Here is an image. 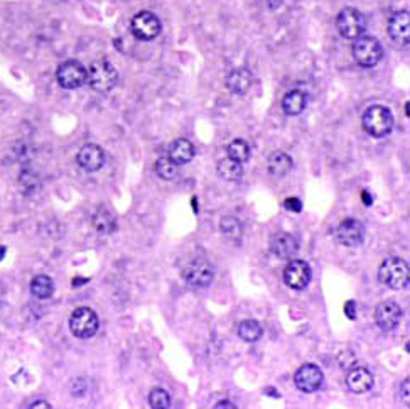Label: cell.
I'll return each instance as SVG.
<instances>
[{"label": "cell", "mask_w": 410, "mask_h": 409, "mask_svg": "<svg viewBox=\"0 0 410 409\" xmlns=\"http://www.w3.org/2000/svg\"><path fill=\"white\" fill-rule=\"evenodd\" d=\"M409 264L402 257H388L378 269V279L390 289H404L409 284Z\"/></svg>", "instance_id": "obj_1"}, {"label": "cell", "mask_w": 410, "mask_h": 409, "mask_svg": "<svg viewBox=\"0 0 410 409\" xmlns=\"http://www.w3.org/2000/svg\"><path fill=\"white\" fill-rule=\"evenodd\" d=\"M361 125L372 137H385L393 129V113L384 105H372L365 110Z\"/></svg>", "instance_id": "obj_2"}, {"label": "cell", "mask_w": 410, "mask_h": 409, "mask_svg": "<svg viewBox=\"0 0 410 409\" xmlns=\"http://www.w3.org/2000/svg\"><path fill=\"white\" fill-rule=\"evenodd\" d=\"M86 81L92 86L95 92L106 93L112 88H115L118 81V73L115 66L110 61L100 60L92 63L88 70H86Z\"/></svg>", "instance_id": "obj_3"}, {"label": "cell", "mask_w": 410, "mask_h": 409, "mask_svg": "<svg viewBox=\"0 0 410 409\" xmlns=\"http://www.w3.org/2000/svg\"><path fill=\"white\" fill-rule=\"evenodd\" d=\"M353 58L361 68H373L384 58V48L380 41L372 36H360L354 39Z\"/></svg>", "instance_id": "obj_4"}, {"label": "cell", "mask_w": 410, "mask_h": 409, "mask_svg": "<svg viewBox=\"0 0 410 409\" xmlns=\"http://www.w3.org/2000/svg\"><path fill=\"white\" fill-rule=\"evenodd\" d=\"M336 29L345 39H358L363 36L366 29V19L365 15L358 9L353 7H346L343 9L336 17Z\"/></svg>", "instance_id": "obj_5"}, {"label": "cell", "mask_w": 410, "mask_h": 409, "mask_svg": "<svg viewBox=\"0 0 410 409\" xmlns=\"http://www.w3.org/2000/svg\"><path fill=\"white\" fill-rule=\"evenodd\" d=\"M100 320L92 308H76L69 318V330L76 338H92L97 335Z\"/></svg>", "instance_id": "obj_6"}, {"label": "cell", "mask_w": 410, "mask_h": 409, "mask_svg": "<svg viewBox=\"0 0 410 409\" xmlns=\"http://www.w3.org/2000/svg\"><path fill=\"white\" fill-rule=\"evenodd\" d=\"M213 278H215L213 266L203 257L192 259L183 269V279L192 288H206L211 284Z\"/></svg>", "instance_id": "obj_7"}, {"label": "cell", "mask_w": 410, "mask_h": 409, "mask_svg": "<svg viewBox=\"0 0 410 409\" xmlns=\"http://www.w3.org/2000/svg\"><path fill=\"white\" fill-rule=\"evenodd\" d=\"M163 24H161L159 17L156 14L149 13V10H142L136 14L130 22V31L137 39L140 41H152L161 34Z\"/></svg>", "instance_id": "obj_8"}, {"label": "cell", "mask_w": 410, "mask_h": 409, "mask_svg": "<svg viewBox=\"0 0 410 409\" xmlns=\"http://www.w3.org/2000/svg\"><path fill=\"white\" fill-rule=\"evenodd\" d=\"M56 80L61 88L76 90L86 83V68L80 61H65L63 65H59Z\"/></svg>", "instance_id": "obj_9"}, {"label": "cell", "mask_w": 410, "mask_h": 409, "mask_svg": "<svg viewBox=\"0 0 410 409\" xmlns=\"http://www.w3.org/2000/svg\"><path fill=\"white\" fill-rule=\"evenodd\" d=\"M325 380V374H322L321 367H318L316 364H304L297 369L294 374V384L299 391L311 394V392H316L322 385Z\"/></svg>", "instance_id": "obj_10"}, {"label": "cell", "mask_w": 410, "mask_h": 409, "mask_svg": "<svg viewBox=\"0 0 410 409\" xmlns=\"http://www.w3.org/2000/svg\"><path fill=\"white\" fill-rule=\"evenodd\" d=\"M334 239L340 246L345 247H356L363 243L365 239V227L363 223L354 218L343 220L340 225L334 230Z\"/></svg>", "instance_id": "obj_11"}, {"label": "cell", "mask_w": 410, "mask_h": 409, "mask_svg": "<svg viewBox=\"0 0 410 409\" xmlns=\"http://www.w3.org/2000/svg\"><path fill=\"white\" fill-rule=\"evenodd\" d=\"M284 282L290 289H306L311 282V267L301 259H290L289 264L284 269Z\"/></svg>", "instance_id": "obj_12"}, {"label": "cell", "mask_w": 410, "mask_h": 409, "mask_svg": "<svg viewBox=\"0 0 410 409\" xmlns=\"http://www.w3.org/2000/svg\"><path fill=\"white\" fill-rule=\"evenodd\" d=\"M402 308L395 301H384L377 306L375 310V321L377 326L384 332H392L399 326L402 320Z\"/></svg>", "instance_id": "obj_13"}, {"label": "cell", "mask_w": 410, "mask_h": 409, "mask_svg": "<svg viewBox=\"0 0 410 409\" xmlns=\"http://www.w3.org/2000/svg\"><path fill=\"white\" fill-rule=\"evenodd\" d=\"M76 163L80 164V168H83L88 173L98 171V169L104 168L105 164L104 149L97 144H85L80 151H78Z\"/></svg>", "instance_id": "obj_14"}, {"label": "cell", "mask_w": 410, "mask_h": 409, "mask_svg": "<svg viewBox=\"0 0 410 409\" xmlns=\"http://www.w3.org/2000/svg\"><path fill=\"white\" fill-rule=\"evenodd\" d=\"M388 36L399 46H407L410 39V17L407 10L395 13L388 21Z\"/></svg>", "instance_id": "obj_15"}, {"label": "cell", "mask_w": 410, "mask_h": 409, "mask_svg": "<svg viewBox=\"0 0 410 409\" xmlns=\"http://www.w3.org/2000/svg\"><path fill=\"white\" fill-rule=\"evenodd\" d=\"M373 383H375L373 374L366 367H354L346 376V387L353 394H365V392H368L373 387Z\"/></svg>", "instance_id": "obj_16"}, {"label": "cell", "mask_w": 410, "mask_h": 409, "mask_svg": "<svg viewBox=\"0 0 410 409\" xmlns=\"http://www.w3.org/2000/svg\"><path fill=\"white\" fill-rule=\"evenodd\" d=\"M254 81V74L247 68H233L224 78V85L235 95H245Z\"/></svg>", "instance_id": "obj_17"}, {"label": "cell", "mask_w": 410, "mask_h": 409, "mask_svg": "<svg viewBox=\"0 0 410 409\" xmlns=\"http://www.w3.org/2000/svg\"><path fill=\"white\" fill-rule=\"evenodd\" d=\"M270 250L279 259H294L297 255L299 243L290 234L281 232V234L274 235V239H272Z\"/></svg>", "instance_id": "obj_18"}, {"label": "cell", "mask_w": 410, "mask_h": 409, "mask_svg": "<svg viewBox=\"0 0 410 409\" xmlns=\"http://www.w3.org/2000/svg\"><path fill=\"white\" fill-rule=\"evenodd\" d=\"M192 157H195V145L191 144V141L181 137L169 145V159L174 161L177 166L191 163Z\"/></svg>", "instance_id": "obj_19"}, {"label": "cell", "mask_w": 410, "mask_h": 409, "mask_svg": "<svg viewBox=\"0 0 410 409\" xmlns=\"http://www.w3.org/2000/svg\"><path fill=\"white\" fill-rule=\"evenodd\" d=\"M306 102H307V97L304 92H301V90H290V92H287L282 98L284 113L290 117L299 115V113L304 112Z\"/></svg>", "instance_id": "obj_20"}, {"label": "cell", "mask_w": 410, "mask_h": 409, "mask_svg": "<svg viewBox=\"0 0 410 409\" xmlns=\"http://www.w3.org/2000/svg\"><path fill=\"white\" fill-rule=\"evenodd\" d=\"M267 168L269 173L275 178H284L286 175H289L290 169H293V159L286 152L277 151L274 154H270L269 161H267Z\"/></svg>", "instance_id": "obj_21"}, {"label": "cell", "mask_w": 410, "mask_h": 409, "mask_svg": "<svg viewBox=\"0 0 410 409\" xmlns=\"http://www.w3.org/2000/svg\"><path fill=\"white\" fill-rule=\"evenodd\" d=\"M31 294L35 300H49L54 294V281L49 276H35L31 281Z\"/></svg>", "instance_id": "obj_22"}, {"label": "cell", "mask_w": 410, "mask_h": 409, "mask_svg": "<svg viewBox=\"0 0 410 409\" xmlns=\"http://www.w3.org/2000/svg\"><path fill=\"white\" fill-rule=\"evenodd\" d=\"M218 175L227 181H240L243 176V166L236 161L230 159V157H224L218 163Z\"/></svg>", "instance_id": "obj_23"}, {"label": "cell", "mask_w": 410, "mask_h": 409, "mask_svg": "<svg viewBox=\"0 0 410 409\" xmlns=\"http://www.w3.org/2000/svg\"><path fill=\"white\" fill-rule=\"evenodd\" d=\"M93 227L100 234H112L117 227L115 217L106 208H98L97 214L93 215Z\"/></svg>", "instance_id": "obj_24"}, {"label": "cell", "mask_w": 410, "mask_h": 409, "mask_svg": "<svg viewBox=\"0 0 410 409\" xmlns=\"http://www.w3.org/2000/svg\"><path fill=\"white\" fill-rule=\"evenodd\" d=\"M263 330L262 326H260L259 321L255 320H243L240 321L238 325V337L242 338L243 342H247V344H254V342H257L260 337H262Z\"/></svg>", "instance_id": "obj_25"}, {"label": "cell", "mask_w": 410, "mask_h": 409, "mask_svg": "<svg viewBox=\"0 0 410 409\" xmlns=\"http://www.w3.org/2000/svg\"><path fill=\"white\" fill-rule=\"evenodd\" d=\"M227 152H228V157H230V159H233L240 164L247 163V161L250 159V147H248V144L242 139L231 141V143L228 144Z\"/></svg>", "instance_id": "obj_26"}, {"label": "cell", "mask_w": 410, "mask_h": 409, "mask_svg": "<svg viewBox=\"0 0 410 409\" xmlns=\"http://www.w3.org/2000/svg\"><path fill=\"white\" fill-rule=\"evenodd\" d=\"M177 168L179 166H177L174 161L169 159V157H159V159L156 161V164H154V171H156V175L165 181H171L176 178Z\"/></svg>", "instance_id": "obj_27"}, {"label": "cell", "mask_w": 410, "mask_h": 409, "mask_svg": "<svg viewBox=\"0 0 410 409\" xmlns=\"http://www.w3.org/2000/svg\"><path fill=\"white\" fill-rule=\"evenodd\" d=\"M149 404L152 409H169L171 408V396L163 387H154L149 392Z\"/></svg>", "instance_id": "obj_28"}, {"label": "cell", "mask_w": 410, "mask_h": 409, "mask_svg": "<svg viewBox=\"0 0 410 409\" xmlns=\"http://www.w3.org/2000/svg\"><path fill=\"white\" fill-rule=\"evenodd\" d=\"M220 229L222 234L228 239H238L242 235V223L235 217H223L220 222Z\"/></svg>", "instance_id": "obj_29"}, {"label": "cell", "mask_w": 410, "mask_h": 409, "mask_svg": "<svg viewBox=\"0 0 410 409\" xmlns=\"http://www.w3.org/2000/svg\"><path fill=\"white\" fill-rule=\"evenodd\" d=\"M284 207H286L289 211H295V214H299V211L302 210V203L299 198H287L286 203H284Z\"/></svg>", "instance_id": "obj_30"}, {"label": "cell", "mask_w": 410, "mask_h": 409, "mask_svg": "<svg viewBox=\"0 0 410 409\" xmlns=\"http://www.w3.org/2000/svg\"><path fill=\"white\" fill-rule=\"evenodd\" d=\"M346 316H348L350 320L356 318V314H354V301H350L348 305H346Z\"/></svg>", "instance_id": "obj_31"}, {"label": "cell", "mask_w": 410, "mask_h": 409, "mask_svg": "<svg viewBox=\"0 0 410 409\" xmlns=\"http://www.w3.org/2000/svg\"><path fill=\"white\" fill-rule=\"evenodd\" d=\"M31 409H35V408H51L49 403H46V401H38V403H33L29 406Z\"/></svg>", "instance_id": "obj_32"}, {"label": "cell", "mask_w": 410, "mask_h": 409, "mask_svg": "<svg viewBox=\"0 0 410 409\" xmlns=\"http://www.w3.org/2000/svg\"><path fill=\"white\" fill-rule=\"evenodd\" d=\"M215 408H216V409H222V408H230V409H233L235 406L230 403V401H220V403L216 404Z\"/></svg>", "instance_id": "obj_33"}, {"label": "cell", "mask_w": 410, "mask_h": 409, "mask_svg": "<svg viewBox=\"0 0 410 409\" xmlns=\"http://www.w3.org/2000/svg\"><path fill=\"white\" fill-rule=\"evenodd\" d=\"M404 401L405 404H409V379L404 380Z\"/></svg>", "instance_id": "obj_34"}, {"label": "cell", "mask_w": 410, "mask_h": 409, "mask_svg": "<svg viewBox=\"0 0 410 409\" xmlns=\"http://www.w3.org/2000/svg\"><path fill=\"white\" fill-rule=\"evenodd\" d=\"M361 196H363V200H365V205H366V207H370V205H372V196H370L368 193H366V191H363V195H361Z\"/></svg>", "instance_id": "obj_35"}]
</instances>
